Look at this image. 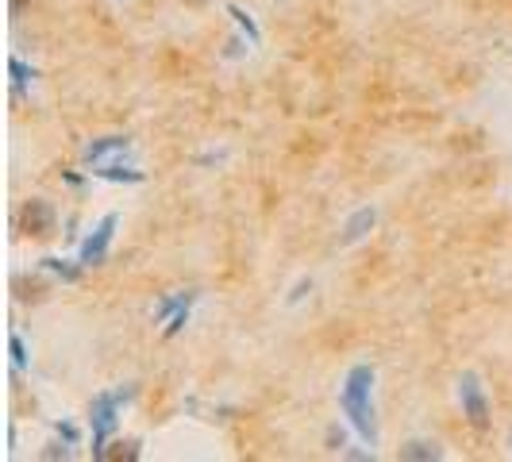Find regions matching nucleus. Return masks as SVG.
<instances>
[{"label": "nucleus", "mask_w": 512, "mask_h": 462, "mask_svg": "<svg viewBox=\"0 0 512 462\" xmlns=\"http://www.w3.org/2000/svg\"><path fill=\"white\" fill-rule=\"evenodd\" d=\"M374 382H378V370L370 362H359L347 370L343 389H339V405L343 416L351 420V428L359 432L370 447L378 443V420H374Z\"/></svg>", "instance_id": "f257e3e1"}, {"label": "nucleus", "mask_w": 512, "mask_h": 462, "mask_svg": "<svg viewBox=\"0 0 512 462\" xmlns=\"http://www.w3.org/2000/svg\"><path fill=\"white\" fill-rule=\"evenodd\" d=\"M131 397V389H108L101 397H93V409H89V420H93V455L101 459L104 455V439L116 432V420H120V405Z\"/></svg>", "instance_id": "f03ea898"}, {"label": "nucleus", "mask_w": 512, "mask_h": 462, "mask_svg": "<svg viewBox=\"0 0 512 462\" xmlns=\"http://www.w3.org/2000/svg\"><path fill=\"white\" fill-rule=\"evenodd\" d=\"M459 401H462V416L478 428V432H486L489 428V397H486V385L482 378L474 374V370H466L459 378Z\"/></svg>", "instance_id": "7ed1b4c3"}, {"label": "nucleus", "mask_w": 512, "mask_h": 462, "mask_svg": "<svg viewBox=\"0 0 512 462\" xmlns=\"http://www.w3.org/2000/svg\"><path fill=\"white\" fill-rule=\"evenodd\" d=\"M116 228H120V216H116V212H108L101 224L93 228V235L81 243V251H77V262H81V266H97V262H104L108 247H112V239H116Z\"/></svg>", "instance_id": "20e7f679"}, {"label": "nucleus", "mask_w": 512, "mask_h": 462, "mask_svg": "<svg viewBox=\"0 0 512 462\" xmlns=\"http://www.w3.org/2000/svg\"><path fill=\"white\" fill-rule=\"evenodd\" d=\"M54 224H58V216L47 201H27L24 212H20V228L27 235H54Z\"/></svg>", "instance_id": "39448f33"}, {"label": "nucleus", "mask_w": 512, "mask_h": 462, "mask_svg": "<svg viewBox=\"0 0 512 462\" xmlns=\"http://www.w3.org/2000/svg\"><path fill=\"white\" fill-rule=\"evenodd\" d=\"M374 224H378V208H359L347 224H343V235H339V247H351V243H359V239H366L370 231H374Z\"/></svg>", "instance_id": "423d86ee"}, {"label": "nucleus", "mask_w": 512, "mask_h": 462, "mask_svg": "<svg viewBox=\"0 0 512 462\" xmlns=\"http://www.w3.org/2000/svg\"><path fill=\"white\" fill-rule=\"evenodd\" d=\"M131 147L128 135H104V139H93L89 147H85V162L89 166H101L108 154H124Z\"/></svg>", "instance_id": "0eeeda50"}, {"label": "nucleus", "mask_w": 512, "mask_h": 462, "mask_svg": "<svg viewBox=\"0 0 512 462\" xmlns=\"http://www.w3.org/2000/svg\"><path fill=\"white\" fill-rule=\"evenodd\" d=\"M401 459H409V462H432V459H443V451H439L436 443H428V439H409V443L401 447Z\"/></svg>", "instance_id": "6e6552de"}, {"label": "nucleus", "mask_w": 512, "mask_h": 462, "mask_svg": "<svg viewBox=\"0 0 512 462\" xmlns=\"http://www.w3.org/2000/svg\"><path fill=\"white\" fill-rule=\"evenodd\" d=\"M93 174L104 181H131V185H139L143 174L139 170H124V166H93Z\"/></svg>", "instance_id": "1a4fd4ad"}, {"label": "nucleus", "mask_w": 512, "mask_h": 462, "mask_svg": "<svg viewBox=\"0 0 512 462\" xmlns=\"http://www.w3.org/2000/svg\"><path fill=\"white\" fill-rule=\"evenodd\" d=\"M193 297H197V293H178V297H166L162 305L154 308V324H162V320H166L170 312H178V308L193 305Z\"/></svg>", "instance_id": "9d476101"}, {"label": "nucleus", "mask_w": 512, "mask_h": 462, "mask_svg": "<svg viewBox=\"0 0 512 462\" xmlns=\"http://www.w3.org/2000/svg\"><path fill=\"white\" fill-rule=\"evenodd\" d=\"M228 16H231V20H235L239 27H243L247 35H251V43H258V39H262V31H258V24L251 20V12H243L239 4H228Z\"/></svg>", "instance_id": "9b49d317"}, {"label": "nucleus", "mask_w": 512, "mask_h": 462, "mask_svg": "<svg viewBox=\"0 0 512 462\" xmlns=\"http://www.w3.org/2000/svg\"><path fill=\"white\" fill-rule=\"evenodd\" d=\"M43 266H47L51 274H58L62 282H77V274H81L77 266H66V258H43Z\"/></svg>", "instance_id": "f8f14e48"}, {"label": "nucleus", "mask_w": 512, "mask_h": 462, "mask_svg": "<svg viewBox=\"0 0 512 462\" xmlns=\"http://www.w3.org/2000/svg\"><path fill=\"white\" fill-rule=\"evenodd\" d=\"M8 70H12V81H16V89L31 85V77H35V70H31V66H24L20 58H8Z\"/></svg>", "instance_id": "ddd939ff"}, {"label": "nucleus", "mask_w": 512, "mask_h": 462, "mask_svg": "<svg viewBox=\"0 0 512 462\" xmlns=\"http://www.w3.org/2000/svg\"><path fill=\"white\" fill-rule=\"evenodd\" d=\"M8 351H12V362L24 370V366H27V351H24V339H20L16 332L8 335Z\"/></svg>", "instance_id": "4468645a"}, {"label": "nucleus", "mask_w": 512, "mask_h": 462, "mask_svg": "<svg viewBox=\"0 0 512 462\" xmlns=\"http://www.w3.org/2000/svg\"><path fill=\"white\" fill-rule=\"evenodd\" d=\"M305 289H312V282H297V289H293V293H289V305H297V301H301V297H305Z\"/></svg>", "instance_id": "2eb2a0df"}]
</instances>
